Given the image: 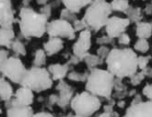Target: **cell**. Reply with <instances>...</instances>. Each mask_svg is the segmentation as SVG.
<instances>
[{"label":"cell","instance_id":"obj_1","mask_svg":"<svg viewBox=\"0 0 152 117\" xmlns=\"http://www.w3.org/2000/svg\"><path fill=\"white\" fill-rule=\"evenodd\" d=\"M137 56L130 48H114L110 51L105 61L107 68L117 78L132 77L138 68Z\"/></svg>","mask_w":152,"mask_h":117},{"label":"cell","instance_id":"obj_2","mask_svg":"<svg viewBox=\"0 0 152 117\" xmlns=\"http://www.w3.org/2000/svg\"><path fill=\"white\" fill-rule=\"evenodd\" d=\"M19 15L18 22L22 38H41L46 32L49 19L43 14L36 12L30 7H22Z\"/></svg>","mask_w":152,"mask_h":117},{"label":"cell","instance_id":"obj_3","mask_svg":"<svg viewBox=\"0 0 152 117\" xmlns=\"http://www.w3.org/2000/svg\"><path fill=\"white\" fill-rule=\"evenodd\" d=\"M114 82V76L108 70L94 68L91 69L88 74L86 89L97 97L108 98L112 95Z\"/></svg>","mask_w":152,"mask_h":117},{"label":"cell","instance_id":"obj_4","mask_svg":"<svg viewBox=\"0 0 152 117\" xmlns=\"http://www.w3.org/2000/svg\"><path fill=\"white\" fill-rule=\"evenodd\" d=\"M112 11L111 5L106 0H92L87 7L82 20L88 30L99 31L105 27Z\"/></svg>","mask_w":152,"mask_h":117},{"label":"cell","instance_id":"obj_5","mask_svg":"<svg viewBox=\"0 0 152 117\" xmlns=\"http://www.w3.org/2000/svg\"><path fill=\"white\" fill-rule=\"evenodd\" d=\"M53 80L47 68L31 67L27 71V74L20 86L26 87L33 92H42L51 88Z\"/></svg>","mask_w":152,"mask_h":117},{"label":"cell","instance_id":"obj_6","mask_svg":"<svg viewBox=\"0 0 152 117\" xmlns=\"http://www.w3.org/2000/svg\"><path fill=\"white\" fill-rule=\"evenodd\" d=\"M70 104L75 113L81 117H89L99 110L102 105L100 99L88 91L76 94Z\"/></svg>","mask_w":152,"mask_h":117},{"label":"cell","instance_id":"obj_7","mask_svg":"<svg viewBox=\"0 0 152 117\" xmlns=\"http://www.w3.org/2000/svg\"><path fill=\"white\" fill-rule=\"evenodd\" d=\"M0 71L4 78L10 79L13 83L20 85L28 69L25 67L22 61L18 56H10L0 67Z\"/></svg>","mask_w":152,"mask_h":117},{"label":"cell","instance_id":"obj_8","mask_svg":"<svg viewBox=\"0 0 152 117\" xmlns=\"http://www.w3.org/2000/svg\"><path fill=\"white\" fill-rule=\"evenodd\" d=\"M46 32L49 37H56L60 39L74 40L76 38V31L72 23L65 20H53L47 24Z\"/></svg>","mask_w":152,"mask_h":117},{"label":"cell","instance_id":"obj_9","mask_svg":"<svg viewBox=\"0 0 152 117\" xmlns=\"http://www.w3.org/2000/svg\"><path fill=\"white\" fill-rule=\"evenodd\" d=\"M130 24V20L127 19H123L120 17H110L105 25V31L110 38H118L120 35L124 33L126 28Z\"/></svg>","mask_w":152,"mask_h":117},{"label":"cell","instance_id":"obj_10","mask_svg":"<svg viewBox=\"0 0 152 117\" xmlns=\"http://www.w3.org/2000/svg\"><path fill=\"white\" fill-rule=\"evenodd\" d=\"M19 19L15 18L11 0H0V28H13Z\"/></svg>","mask_w":152,"mask_h":117},{"label":"cell","instance_id":"obj_11","mask_svg":"<svg viewBox=\"0 0 152 117\" xmlns=\"http://www.w3.org/2000/svg\"><path fill=\"white\" fill-rule=\"evenodd\" d=\"M91 46V32L89 30H84L80 31L78 39L73 45V53L80 59L88 53Z\"/></svg>","mask_w":152,"mask_h":117},{"label":"cell","instance_id":"obj_12","mask_svg":"<svg viewBox=\"0 0 152 117\" xmlns=\"http://www.w3.org/2000/svg\"><path fill=\"white\" fill-rule=\"evenodd\" d=\"M123 117H152V101L133 103Z\"/></svg>","mask_w":152,"mask_h":117},{"label":"cell","instance_id":"obj_13","mask_svg":"<svg viewBox=\"0 0 152 117\" xmlns=\"http://www.w3.org/2000/svg\"><path fill=\"white\" fill-rule=\"evenodd\" d=\"M33 99L34 95L31 89L21 86L17 89L13 98L8 102L20 106H31L33 102Z\"/></svg>","mask_w":152,"mask_h":117},{"label":"cell","instance_id":"obj_14","mask_svg":"<svg viewBox=\"0 0 152 117\" xmlns=\"http://www.w3.org/2000/svg\"><path fill=\"white\" fill-rule=\"evenodd\" d=\"M7 108V117H33V110L31 106H20L5 102Z\"/></svg>","mask_w":152,"mask_h":117},{"label":"cell","instance_id":"obj_15","mask_svg":"<svg viewBox=\"0 0 152 117\" xmlns=\"http://www.w3.org/2000/svg\"><path fill=\"white\" fill-rule=\"evenodd\" d=\"M56 89L59 91L57 104L60 107H66L71 102L73 96V89L64 80H60L56 86Z\"/></svg>","mask_w":152,"mask_h":117},{"label":"cell","instance_id":"obj_16","mask_svg":"<svg viewBox=\"0 0 152 117\" xmlns=\"http://www.w3.org/2000/svg\"><path fill=\"white\" fill-rule=\"evenodd\" d=\"M48 71L53 80H63L68 74L69 65L67 64H52L48 67Z\"/></svg>","mask_w":152,"mask_h":117},{"label":"cell","instance_id":"obj_17","mask_svg":"<svg viewBox=\"0 0 152 117\" xmlns=\"http://www.w3.org/2000/svg\"><path fill=\"white\" fill-rule=\"evenodd\" d=\"M64 48V42L60 38L50 37L48 41L43 43V50L45 51L48 56H52L56 53H58Z\"/></svg>","mask_w":152,"mask_h":117},{"label":"cell","instance_id":"obj_18","mask_svg":"<svg viewBox=\"0 0 152 117\" xmlns=\"http://www.w3.org/2000/svg\"><path fill=\"white\" fill-rule=\"evenodd\" d=\"M92 0H61L66 8L73 13H78L85 7H88Z\"/></svg>","mask_w":152,"mask_h":117},{"label":"cell","instance_id":"obj_19","mask_svg":"<svg viewBox=\"0 0 152 117\" xmlns=\"http://www.w3.org/2000/svg\"><path fill=\"white\" fill-rule=\"evenodd\" d=\"M14 91L10 83L4 77H0V100L8 102L13 98Z\"/></svg>","mask_w":152,"mask_h":117},{"label":"cell","instance_id":"obj_20","mask_svg":"<svg viewBox=\"0 0 152 117\" xmlns=\"http://www.w3.org/2000/svg\"><path fill=\"white\" fill-rule=\"evenodd\" d=\"M15 39L13 28H0V46L10 49L11 44Z\"/></svg>","mask_w":152,"mask_h":117},{"label":"cell","instance_id":"obj_21","mask_svg":"<svg viewBox=\"0 0 152 117\" xmlns=\"http://www.w3.org/2000/svg\"><path fill=\"white\" fill-rule=\"evenodd\" d=\"M136 34L139 39H148L152 35V24L149 22H137Z\"/></svg>","mask_w":152,"mask_h":117},{"label":"cell","instance_id":"obj_22","mask_svg":"<svg viewBox=\"0 0 152 117\" xmlns=\"http://www.w3.org/2000/svg\"><path fill=\"white\" fill-rule=\"evenodd\" d=\"M86 63V65L88 66V67L89 69H94L97 68L98 66L102 65L103 63V59L101 58L99 56H95V55H91V53H88L87 55L83 57V59Z\"/></svg>","mask_w":152,"mask_h":117},{"label":"cell","instance_id":"obj_23","mask_svg":"<svg viewBox=\"0 0 152 117\" xmlns=\"http://www.w3.org/2000/svg\"><path fill=\"white\" fill-rule=\"evenodd\" d=\"M46 53L43 49H37L34 53L32 60V67H43L46 63Z\"/></svg>","mask_w":152,"mask_h":117},{"label":"cell","instance_id":"obj_24","mask_svg":"<svg viewBox=\"0 0 152 117\" xmlns=\"http://www.w3.org/2000/svg\"><path fill=\"white\" fill-rule=\"evenodd\" d=\"M113 11L124 12L126 13L130 7L128 0H113L110 3Z\"/></svg>","mask_w":152,"mask_h":117},{"label":"cell","instance_id":"obj_25","mask_svg":"<svg viewBox=\"0 0 152 117\" xmlns=\"http://www.w3.org/2000/svg\"><path fill=\"white\" fill-rule=\"evenodd\" d=\"M10 49L15 53V56H26V48L23 42L20 39H15L11 44Z\"/></svg>","mask_w":152,"mask_h":117},{"label":"cell","instance_id":"obj_26","mask_svg":"<svg viewBox=\"0 0 152 117\" xmlns=\"http://www.w3.org/2000/svg\"><path fill=\"white\" fill-rule=\"evenodd\" d=\"M127 15V19L130 20V22H140L141 19H142V13H141V10L139 7H132L130 6V7L128 8V10L126 12Z\"/></svg>","mask_w":152,"mask_h":117},{"label":"cell","instance_id":"obj_27","mask_svg":"<svg viewBox=\"0 0 152 117\" xmlns=\"http://www.w3.org/2000/svg\"><path fill=\"white\" fill-rule=\"evenodd\" d=\"M89 73H80L77 71H71L67 74V77L70 80L73 81H87Z\"/></svg>","mask_w":152,"mask_h":117},{"label":"cell","instance_id":"obj_28","mask_svg":"<svg viewBox=\"0 0 152 117\" xmlns=\"http://www.w3.org/2000/svg\"><path fill=\"white\" fill-rule=\"evenodd\" d=\"M60 19L62 20H65L70 23H73L75 20H77V14L76 13H73L71 12L70 10H68L67 8H64V10H61V13H60Z\"/></svg>","mask_w":152,"mask_h":117},{"label":"cell","instance_id":"obj_29","mask_svg":"<svg viewBox=\"0 0 152 117\" xmlns=\"http://www.w3.org/2000/svg\"><path fill=\"white\" fill-rule=\"evenodd\" d=\"M134 48L137 52L147 53L149 50V43L146 39H138L134 45Z\"/></svg>","mask_w":152,"mask_h":117},{"label":"cell","instance_id":"obj_30","mask_svg":"<svg viewBox=\"0 0 152 117\" xmlns=\"http://www.w3.org/2000/svg\"><path fill=\"white\" fill-rule=\"evenodd\" d=\"M73 27H74V30L75 31H82L84 30H88L87 29V26L84 23V21L82 20H77L72 23Z\"/></svg>","mask_w":152,"mask_h":117},{"label":"cell","instance_id":"obj_31","mask_svg":"<svg viewBox=\"0 0 152 117\" xmlns=\"http://www.w3.org/2000/svg\"><path fill=\"white\" fill-rule=\"evenodd\" d=\"M149 60H150V56H138L137 57L138 68H140V69L147 68Z\"/></svg>","mask_w":152,"mask_h":117},{"label":"cell","instance_id":"obj_32","mask_svg":"<svg viewBox=\"0 0 152 117\" xmlns=\"http://www.w3.org/2000/svg\"><path fill=\"white\" fill-rule=\"evenodd\" d=\"M145 78L144 72H140V73H136L131 77V83L133 85H138Z\"/></svg>","mask_w":152,"mask_h":117},{"label":"cell","instance_id":"obj_33","mask_svg":"<svg viewBox=\"0 0 152 117\" xmlns=\"http://www.w3.org/2000/svg\"><path fill=\"white\" fill-rule=\"evenodd\" d=\"M40 13L43 14L45 17H47L48 19L51 17V13H52V5L51 4H47L44 5L40 8Z\"/></svg>","mask_w":152,"mask_h":117},{"label":"cell","instance_id":"obj_34","mask_svg":"<svg viewBox=\"0 0 152 117\" xmlns=\"http://www.w3.org/2000/svg\"><path fill=\"white\" fill-rule=\"evenodd\" d=\"M109 53H110V50L108 49V47H106V46H101L99 49H98V51H97V53H98L97 56H99L101 58H102L104 60V59H106L107 56H108Z\"/></svg>","mask_w":152,"mask_h":117},{"label":"cell","instance_id":"obj_35","mask_svg":"<svg viewBox=\"0 0 152 117\" xmlns=\"http://www.w3.org/2000/svg\"><path fill=\"white\" fill-rule=\"evenodd\" d=\"M97 43L98 44H100V45H102V46H104L105 44H110V43H112V42H113V39L112 38H110L108 35L107 36H102V37H99L97 39Z\"/></svg>","mask_w":152,"mask_h":117},{"label":"cell","instance_id":"obj_36","mask_svg":"<svg viewBox=\"0 0 152 117\" xmlns=\"http://www.w3.org/2000/svg\"><path fill=\"white\" fill-rule=\"evenodd\" d=\"M130 41L131 39L126 33H123L118 37V42L121 45H127V44H129Z\"/></svg>","mask_w":152,"mask_h":117},{"label":"cell","instance_id":"obj_37","mask_svg":"<svg viewBox=\"0 0 152 117\" xmlns=\"http://www.w3.org/2000/svg\"><path fill=\"white\" fill-rule=\"evenodd\" d=\"M8 55H10V52H8L7 50L0 49V67L4 65V63L7 61V59L10 57Z\"/></svg>","mask_w":152,"mask_h":117},{"label":"cell","instance_id":"obj_38","mask_svg":"<svg viewBox=\"0 0 152 117\" xmlns=\"http://www.w3.org/2000/svg\"><path fill=\"white\" fill-rule=\"evenodd\" d=\"M142 92L148 99L149 101H152V84L146 85V87L143 88Z\"/></svg>","mask_w":152,"mask_h":117},{"label":"cell","instance_id":"obj_39","mask_svg":"<svg viewBox=\"0 0 152 117\" xmlns=\"http://www.w3.org/2000/svg\"><path fill=\"white\" fill-rule=\"evenodd\" d=\"M80 61H81V59L78 58L77 56H76L75 55H73L72 56L69 57V60L67 62V64L70 66V65H77V63H79Z\"/></svg>","mask_w":152,"mask_h":117},{"label":"cell","instance_id":"obj_40","mask_svg":"<svg viewBox=\"0 0 152 117\" xmlns=\"http://www.w3.org/2000/svg\"><path fill=\"white\" fill-rule=\"evenodd\" d=\"M33 117H56V116H53V114H51V113H49L42 112V113H35V114L33 115Z\"/></svg>","mask_w":152,"mask_h":117},{"label":"cell","instance_id":"obj_41","mask_svg":"<svg viewBox=\"0 0 152 117\" xmlns=\"http://www.w3.org/2000/svg\"><path fill=\"white\" fill-rule=\"evenodd\" d=\"M49 1H50V0H36L37 4L40 5V6H42V7L44 6V5H47Z\"/></svg>","mask_w":152,"mask_h":117},{"label":"cell","instance_id":"obj_42","mask_svg":"<svg viewBox=\"0 0 152 117\" xmlns=\"http://www.w3.org/2000/svg\"><path fill=\"white\" fill-rule=\"evenodd\" d=\"M32 0H22V7H29Z\"/></svg>","mask_w":152,"mask_h":117},{"label":"cell","instance_id":"obj_43","mask_svg":"<svg viewBox=\"0 0 152 117\" xmlns=\"http://www.w3.org/2000/svg\"><path fill=\"white\" fill-rule=\"evenodd\" d=\"M146 12H147L148 14H150V13L152 12V4L147 6V7H146Z\"/></svg>","mask_w":152,"mask_h":117},{"label":"cell","instance_id":"obj_44","mask_svg":"<svg viewBox=\"0 0 152 117\" xmlns=\"http://www.w3.org/2000/svg\"><path fill=\"white\" fill-rule=\"evenodd\" d=\"M99 117H112V115H111V113H110L105 112V113H103L102 114H101Z\"/></svg>","mask_w":152,"mask_h":117},{"label":"cell","instance_id":"obj_45","mask_svg":"<svg viewBox=\"0 0 152 117\" xmlns=\"http://www.w3.org/2000/svg\"><path fill=\"white\" fill-rule=\"evenodd\" d=\"M65 117H81V116L77 115V114H68L67 116H65Z\"/></svg>","mask_w":152,"mask_h":117},{"label":"cell","instance_id":"obj_46","mask_svg":"<svg viewBox=\"0 0 152 117\" xmlns=\"http://www.w3.org/2000/svg\"><path fill=\"white\" fill-rule=\"evenodd\" d=\"M2 113V110H1V108H0V113Z\"/></svg>","mask_w":152,"mask_h":117},{"label":"cell","instance_id":"obj_47","mask_svg":"<svg viewBox=\"0 0 152 117\" xmlns=\"http://www.w3.org/2000/svg\"><path fill=\"white\" fill-rule=\"evenodd\" d=\"M151 24H152V23H151Z\"/></svg>","mask_w":152,"mask_h":117}]
</instances>
